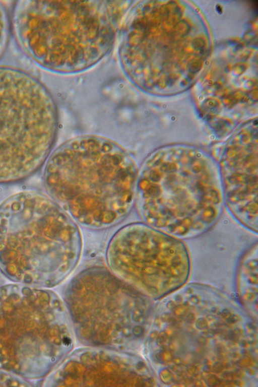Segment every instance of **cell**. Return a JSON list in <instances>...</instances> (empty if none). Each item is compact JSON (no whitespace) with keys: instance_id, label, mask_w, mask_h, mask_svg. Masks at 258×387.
I'll return each instance as SVG.
<instances>
[{"instance_id":"cell-4","label":"cell","mask_w":258,"mask_h":387,"mask_svg":"<svg viewBox=\"0 0 258 387\" xmlns=\"http://www.w3.org/2000/svg\"><path fill=\"white\" fill-rule=\"evenodd\" d=\"M138 182L146 220L179 239L205 234L222 215V189L211 173H160L147 160Z\"/></svg>"},{"instance_id":"cell-2","label":"cell","mask_w":258,"mask_h":387,"mask_svg":"<svg viewBox=\"0 0 258 387\" xmlns=\"http://www.w3.org/2000/svg\"><path fill=\"white\" fill-rule=\"evenodd\" d=\"M57 127L46 88L19 69L0 67V181L34 173L47 159Z\"/></svg>"},{"instance_id":"cell-1","label":"cell","mask_w":258,"mask_h":387,"mask_svg":"<svg viewBox=\"0 0 258 387\" xmlns=\"http://www.w3.org/2000/svg\"><path fill=\"white\" fill-rule=\"evenodd\" d=\"M121 8L111 2L20 1L12 27L21 48L37 64L53 72L76 73L110 49Z\"/></svg>"},{"instance_id":"cell-5","label":"cell","mask_w":258,"mask_h":387,"mask_svg":"<svg viewBox=\"0 0 258 387\" xmlns=\"http://www.w3.org/2000/svg\"><path fill=\"white\" fill-rule=\"evenodd\" d=\"M9 29L10 24L7 11L0 3V57L7 44Z\"/></svg>"},{"instance_id":"cell-6","label":"cell","mask_w":258,"mask_h":387,"mask_svg":"<svg viewBox=\"0 0 258 387\" xmlns=\"http://www.w3.org/2000/svg\"><path fill=\"white\" fill-rule=\"evenodd\" d=\"M3 356L2 354H0V360H3Z\"/></svg>"},{"instance_id":"cell-3","label":"cell","mask_w":258,"mask_h":387,"mask_svg":"<svg viewBox=\"0 0 258 387\" xmlns=\"http://www.w3.org/2000/svg\"><path fill=\"white\" fill-rule=\"evenodd\" d=\"M48 184L59 195L79 203H124L137 177L131 155L115 142L95 136L72 139L49 158Z\"/></svg>"}]
</instances>
